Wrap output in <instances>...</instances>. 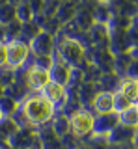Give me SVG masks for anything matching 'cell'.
<instances>
[{
	"instance_id": "cell-4",
	"label": "cell",
	"mask_w": 138,
	"mask_h": 149,
	"mask_svg": "<svg viewBox=\"0 0 138 149\" xmlns=\"http://www.w3.org/2000/svg\"><path fill=\"white\" fill-rule=\"evenodd\" d=\"M119 123V116L116 114V112H108V114H101V118H97V119H93V132L95 134H107V132H110L116 125Z\"/></svg>"
},
{
	"instance_id": "cell-11",
	"label": "cell",
	"mask_w": 138,
	"mask_h": 149,
	"mask_svg": "<svg viewBox=\"0 0 138 149\" xmlns=\"http://www.w3.org/2000/svg\"><path fill=\"white\" fill-rule=\"evenodd\" d=\"M118 116H119V123H121V125H127V127H135L136 129V125H138V114H136L135 106H131V108L119 112Z\"/></svg>"
},
{
	"instance_id": "cell-5",
	"label": "cell",
	"mask_w": 138,
	"mask_h": 149,
	"mask_svg": "<svg viewBox=\"0 0 138 149\" xmlns=\"http://www.w3.org/2000/svg\"><path fill=\"white\" fill-rule=\"evenodd\" d=\"M136 136V129L135 127H127V125L118 123L116 127L110 130V142L112 143H127Z\"/></svg>"
},
{
	"instance_id": "cell-17",
	"label": "cell",
	"mask_w": 138,
	"mask_h": 149,
	"mask_svg": "<svg viewBox=\"0 0 138 149\" xmlns=\"http://www.w3.org/2000/svg\"><path fill=\"white\" fill-rule=\"evenodd\" d=\"M2 4H8V0H0V6H2Z\"/></svg>"
},
{
	"instance_id": "cell-18",
	"label": "cell",
	"mask_w": 138,
	"mask_h": 149,
	"mask_svg": "<svg viewBox=\"0 0 138 149\" xmlns=\"http://www.w3.org/2000/svg\"><path fill=\"white\" fill-rule=\"evenodd\" d=\"M136 114H138V106H136Z\"/></svg>"
},
{
	"instance_id": "cell-14",
	"label": "cell",
	"mask_w": 138,
	"mask_h": 149,
	"mask_svg": "<svg viewBox=\"0 0 138 149\" xmlns=\"http://www.w3.org/2000/svg\"><path fill=\"white\" fill-rule=\"evenodd\" d=\"M15 8L11 4H2L0 6V24H10L15 19Z\"/></svg>"
},
{
	"instance_id": "cell-9",
	"label": "cell",
	"mask_w": 138,
	"mask_h": 149,
	"mask_svg": "<svg viewBox=\"0 0 138 149\" xmlns=\"http://www.w3.org/2000/svg\"><path fill=\"white\" fill-rule=\"evenodd\" d=\"M50 47H52V41H50V36L45 34V32H41L39 36L34 37V45H32V49H34V52H38L39 56H45L50 52Z\"/></svg>"
},
{
	"instance_id": "cell-19",
	"label": "cell",
	"mask_w": 138,
	"mask_h": 149,
	"mask_svg": "<svg viewBox=\"0 0 138 149\" xmlns=\"http://www.w3.org/2000/svg\"><path fill=\"white\" fill-rule=\"evenodd\" d=\"M0 118H2V116H0Z\"/></svg>"
},
{
	"instance_id": "cell-15",
	"label": "cell",
	"mask_w": 138,
	"mask_h": 149,
	"mask_svg": "<svg viewBox=\"0 0 138 149\" xmlns=\"http://www.w3.org/2000/svg\"><path fill=\"white\" fill-rule=\"evenodd\" d=\"M15 112V102L10 97H0V116H10Z\"/></svg>"
},
{
	"instance_id": "cell-6",
	"label": "cell",
	"mask_w": 138,
	"mask_h": 149,
	"mask_svg": "<svg viewBox=\"0 0 138 149\" xmlns=\"http://www.w3.org/2000/svg\"><path fill=\"white\" fill-rule=\"evenodd\" d=\"M47 82H50V77H49V71L41 67H32L28 71V86L34 88V90H41Z\"/></svg>"
},
{
	"instance_id": "cell-12",
	"label": "cell",
	"mask_w": 138,
	"mask_h": 149,
	"mask_svg": "<svg viewBox=\"0 0 138 149\" xmlns=\"http://www.w3.org/2000/svg\"><path fill=\"white\" fill-rule=\"evenodd\" d=\"M132 106V102L127 99V97H123L121 93H114L112 95V110L116 112V114H119V112H123V110H127V108H131Z\"/></svg>"
},
{
	"instance_id": "cell-16",
	"label": "cell",
	"mask_w": 138,
	"mask_h": 149,
	"mask_svg": "<svg viewBox=\"0 0 138 149\" xmlns=\"http://www.w3.org/2000/svg\"><path fill=\"white\" fill-rule=\"evenodd\" d=\"M6 65V45L0 41V67Z\"/></svg>"
},
{
	"instance_id": "cell-2",
	"label": "cell",
	"mask_w": 138,
	"mask_h": 149,
	"mask_svg": "<svg viewBox=\"0 0 138 149\" xmlns=\"http://www.w3.org/2000/svg\"><path fill=\"white\" fill-rule=\"evenodd\" d=\"M28 56V45L22 41H10L6 45V65L10 67H21Z\"/></svg>"
},
{
	"instance_id": "cell-13",
	"label": "cell",
	"mask_w": 138,
	"mask_h": 149,
	"mask_svg": "<svg viewBox=\"0 0 138 149\" xmlns=\"http://www.w3.org/2000/svg\"><path fill=\"white\" fill-rule=\"evenodd\" d=\"M62 54L66 56L69 62H75L80 56V47L75 43V41H66V45L62 47Z\"/></svg>"
},
{
	"instance_id": "cell-7",
	"label": "cell",
	"mask_w": 138,
	"mask_h": 149,
	"mask_svg": "<svg viewBox=\"0 0 138 149\" xmlns=\"http://www.w3.org/2000/svg\"><path fill=\"white\" fill-rule=\"evenodd\" d=\"M119 93H121L123 97H127L132 104L138 102V80L132 78V77L123 78L121 84H119Z\"/></svg>"
},
{
	"instance_id": "cell-8",
	"label": "cell",
	"mask_w": 138,
	"mask_h": 149,
	"mask_svg": "<svg viewBox=\"0 0 138 149\" xmlns=\"http://www.w3.org/2000/svg\"><path fill=\"white\" fill-rule=\"evenodd\" d=\"M43 97L47 99L49 102H58V101H62V97H63V88H62V84H56V82H47L43 88Z\"/></svg>"
},
{
	"instance_id": "cell-10",
	"label": "cell",
	"mask_w": 138,
	"mask_h": 149,
	"mask_svg": "<svg viewBox=\"0 0 138 149\" xmlns=\"http://www.w3.org/2000/svg\"><path fill=\"white\" fill-rule=\"evenodd\" d=\"M93 106L97 108L99 114H108V112H114L112 110V93H108V91L99 93V95L95 97V101H93Z\"/></svg>"
},
{
	"instance_id": "cell-3",
	"label": "cell",
	"mask_w": 138,
	"mask_h": 149,
	"mask_svg": "<svg viewBox=\"0 0 138 149\" xmlns=\"http://www.w3.org/2000/svg\"><path fill=\"white\" fill-rule=\"evenodd\" d=\"M69 127H71V130L77 136H86V134L91 132V129H93V118H91V114H88L86 110H79L71 118V121H69Z\"/></svg>"
},
{
	"instance_id": "cell-1",
	"label": "cell",
	"mask_w": 138,
	"mask_h": 149,
	"mask_svg": "<svg viewBox=\"0 0 138 149\" xmlns=\"http://www.w3.org/2000/svg\"><path fill=\"white\" fill-rule=\"evenodd\" d=\"M22 114H24L26 121L34 125H39V123H45L52 118V112H54V104L49 102L43 95H38V97H28L21 106Z\"/></svg>"
}]
</instances>
